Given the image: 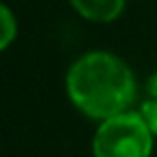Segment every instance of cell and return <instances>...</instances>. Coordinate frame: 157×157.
<instances>
[{
    "label": "cell",
    "mask_w": 157,
    "mask_h": 157,
    "mask_svg": "<svg viewBox=\"0 0 157 157\" xmlns=\"http://www.w3.org/2000/svg\"><path fill=\"white\" fill-rule=\"evenodd\" d=\"M67 90L71 101L84 114L108 121L131 105L136 82L123 60L105 52H93L71 67Z\"/></svg>",
    "instance_id": "cell-1"
},
{
    "label": "cell",
    "mask_w": 157,
    "mask_h": 157,
    "mask_svg": "<svg viewBox=\"0 0 157 157\" xmlns=\"http://www.w3.org/2000/svg\"><path fill=\"white\" fill-rule=\"evenodd\" d=\"M151 129L142 114L123 112L103 121L95 136V157H148Z\"/></svg>",
    "instance_id": "cell-2"
},
{
    "label": "cell",
    "mask_w": 157,
    "mask_h": 157,
    "mask_svg": "<svg viewBox=\"0 0 157 157\" xmlns=\"http://www.w3.org/2000/svg\"><path fill=\"white\" fill-rule=\"evenodd\" d=\"M69 2L82 17L95 22H112L125 7V0H69Z\"/></svg>",
    "instance_id": "cell-3"
},
{
    "label": "cell",
    "mask_w": 157,
    "mask_h": 157,
    "mask_svg": "<svg viewBox=\"0 0 157 157\" xmlns=\"http://www.w3.org/2000/svg\"><path fill=\"white\" fill-rule=\"evenodd\" d=\"M0 15H2V39H0V48L5 50L13 41V37L17 33V26H15V20H13V15H11V11L7 7L0 9Z\"/></svg>",
    "instance_id": "cell-4"
},
{
    "label": "cell",
    "mask_w": 157,
    "mask_h": 157,
    "mask_svg": "<svg viewBox=\"0 0 157 157\" xmlns=\"http://www.w3.org/2000/svg\"><path fill=\"white\" fill-rule=\"evenodd\" d=\"M142 116H144V121H146L151 133L157 136V99L144 103V108H142Z\"/></svg>",
    "instance_id": "cell-5"
}]
</instances>
